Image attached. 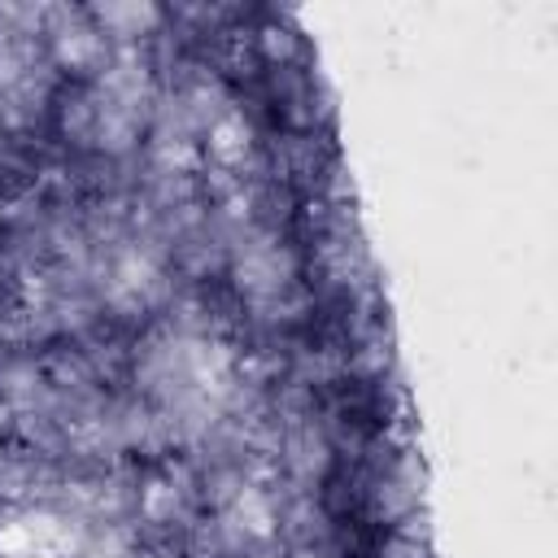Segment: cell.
<instances>
[{
    "label": "cell",
    "mask_w": 558,
    "mask_h": 558,
    "mask_svg": "<svg viewBox=\"0 0 558 558\" xmlns=\"http://www.w3.org/2000/svg\"><path fill=\"white\" fill-rule=\"evenodd\" d=\"M235 275H240V283H244L248 292L266 296V292H279V288L288 283L292 262H288V253H279L270 240H253L248 248H240Z\"/></svg>",
    "instance_id": "1"
},
{
    "label": "cell",
    "mask_w": 558,
    "mask_h": 558,
    "mask_svg": "<svg viewBox=\"0 0 558 558\" xmlns=\"http://www.w3.org/2000/svg\"><path fill=\"white\" fill-rule=\"evenodd\" d=\"M161 288V270L148 253H135L126 248L118 262H113V275H109V296L122 301V305H144L148 296H157Z\"/></svg>",
    "instance_id": "2"
},
{
    "label": "cell",
    "mask_w": 558,
    "mask_h": 558,
    "mask_svg": "<svg viewBox=\"0 0 558 558\" xmlns=\"http://www.w3.org/2000/svg\"><path fill=\"white\" fill-rule=\"evenodd\" d=\"M57 57H61V61H70V65L92 61V57H100V35H96V31H87V26L61 31V35H57Z\"/></svg>",
    "instance_id": "3"
},
{
    "label": "cell",
    "mask_w": 558,
    "mask_h": 558,
    "mask_svg": "<svg viewBox=\"0 0 558 558\" xmlns=\"http://www.w3.org/2000/svg\"><path fill=\"white\" fill-rule=\"evenodd\" d=\"M244 144H248V135H244V126L235 122V118H222L214 131H209V148L218 153V157H240L244 153Z\"/></svg>",
    "instance_id": "4"
},
{
    "label": "cell",
    "mask_w": 558,
    "mask_h": 558,
    "mask_svg": "<svg viewBox=\"0 0 558 558\" xmlns=\"http://www.w3.org/2000/svg\"><path fill=\"white\" fill-rule=\"evenodd\" d=\"M100 17L105 22H113V26H144V22H153V9H118V4H109V9H100Z\"/></svg>",
    "instance_id": "5"
},
{
    "label": "cell",
    "mask_w": 558,
    "mask_h": 558,
    "mask_svg": "<svg viewBox=\"0 0 558 558\" xmlns=\"http://www.w3.org/2000/svg\"><path fill=\"white\" fill-rule=\"evenodd\" d=\"M92 558H126V549H122L118 541H105V545H100V549H96Z\"/></svg>",
    "instance_id": "6"
}]
</instances>
